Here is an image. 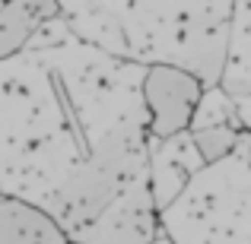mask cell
Returning a JSON list of instances; mask_svg holds the SVG:
<instances>
[{
	"mask_svg": "<svg viewBox=\"0 0 251 244\" xmlns=\"http://www.w3.org/2000/svg\"><path fill=\"white\" fill-rule=\"evenodd\" d=\"M57 13V0H3L0 3V61L13 57L35 29Z\"/></svg>",
	"mask_w": 251,
	"mask_h": 244,
	"instance_id": "4",
	"label": "cell"
},
{
	"mask_svg": "<svg viewBox=\"0 0 251 244\" xmlns=\"http://www.w3.org/2000/svg\"><path fill=\"white\" fill-rule=\"evenodd\" d=\"M203 86L194 73L175 64H153L143 76V111L153 140H172L194 127Z\"/></svg>",
	"mask_w": 251,
	"mask_h": 244,
	"instance_id": "2",
	"label": "cell"
},
{
	"mask_svg": "<svg viewBox=\"0 0 251 244\" xmlns=\"http://www.w3.org/2000/svg\"><path fill=\"white\" fill-rule=\"evenodd\" d=\"M0 244H80L45 209L0 194Z\"/></svg>",
	"mask_w": 251,
	"mask_h": 244,
	"instance_id": "3",
	"label": "cell"
},
{
	"mask_svg": "<svg viewBox=\"0 0 251 244\" xmlns=\"http://www.w3.org/2000/svg\"><path fill=\"white\" fill-rule=\"evenodd\" d=\"M156 244H175V241H172V238H159V241H156Z\"/></svg>",
	"mask_w": 251,
	"mask_h": 244,
	"instance_id": "6",
	"label": "cell"
},
{
	"mask_svg": "<svg viewBox=\"0 0 251 244\" xmlns=\"http://www.w3.org/2000/svg\"><path fill=\"white\" fill-rule=\"evenodd\" d=\"M143 127L124 121L121 127L108 130L99 149L57 187L54 200L45 213L64 228L74 241H80L99 219L111 213L130 190L143 187Z\"/></svg>",
	"mask_w": 251,
	"mask_h": 244,
	"instance_id": "1",
	"label": "cell"
},
{
	"mask_svg": "<svg viewBox=\"0 0 251 244\" xmlns=\"http://www.w3.org/2000/svg\"><path fill=\"white\" fill-rule=\"evenodd\" d=\"M191 140H194L197 155L203 162H220L235 149L239 127H226V124H220V127H194L191 130Z\"/></svg>",
	"mask_w": 251,
	"mask_h": 244,
	"instance_id": "5",
	"label": "cell"
}]
</instances>
